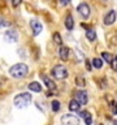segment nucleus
Here are the masks:
<instances>
[{
  "mask_svg": "<svg viewBox=\"0 0 117 125\" xmlns=\"http://www.w3.org/2000/svg\"><path fill=\"white\" fill-rule=\"evenodd\" d=\"M27 87H29L30 91H34V93H40V91H42V85L39 83V82H37V81L30 82Z\"/></svg>",
  "mask_w": 117,
  "mask_h": 125,
  "instance_id": "obj_13",
  "label": "nucleus"
},
{
  "mask_svg": "<svg viewBox=\"0 0 117 125\" xmlns=\"http://www.w3.org/2000/svg\"><path fill=\"white\" fill-rule=\"evenodd\" d=\"M76 99L78 100V103H79V104H87V102H88L87 93H86V91H77Z\"/></svg>",
  "mask_w": 117,
  "mask_h": 125,
  "instance_id": "obj_9",
  "label": "nucleus"
},
{
  "mask_svg": "<svg viewBox=\"0 0 117 125\" xmlns=\"http://www.w3.org/2000/svg\"><path fill=\"white\" fill-rule=\"evenodd\" d=\"M40 77H42L43 82H44V85H46L49 90H55V89H56V83L52 81V78H49L48 76H44V74H42Z\"/></svg>",
  "mask_w": 117,
  "mask_h": 125,
  "instance_id": "obj_11",
  "label": "nucleus"
},
{
  "mask_svg": "<svg viewBox=\"0 0 117 125\" xmlns=\"http://www.w3.org/2000/svg\"><path fill=\"white\" fill-rule=\"evenodd\" d=\"M52 76L56 78V80H65V78L69 76V73H68V69H66L64 65L58 64V65H55L52 68Z\"/></svg>",
  "mask_w": 117,
  "mask_h": 125,
  "instance_id": "obj_3",
  "label": "nucleus"
},
{
  "mask_svg": "<svg viewBox=\"0 0 117 125\" xmlns=\"http://www.w3.org/2000/svg\"><path fill=\"white\" fill-rule=\"evenodd\" d=\"M61 125H79V119L72 113H66L61 117Z\"/></svg>",
  "mask_w": 117,
  "mask_h": 125,
  "instance_id": "obj_4",
  "label": "nucleus"
},
{
  "mask_svg": "<svg viewBox=\"0 0 117 125\" xmlns=\"http://www.w3.org/2000/svg\"><path fill=\"white\" fill-rule=\"evenodd\" d=\"M111 66L113 70H117V56H113L112 61H111Z\"/></svg>",
  "mask_w": 117,
  "mask_h": 125,
  "instance_id": "obj_22",
  "label": "nucleus"
},
{
  "mask_svg": "<svg viewBox=\"0 0 117 125\" xmlns=\"http://www.w3.org/2000/svg\"><path fill=\"white\" fill-rule=\"evenodd\" d=\"M79 108H81V104L78 103L77 99H72L69 102V109L72 112H78V111H79Z\"/></svg>",
  "mask_w": 117,
  "mask_h": 125,
  "instance_id": "obj_14",
  "label": "nucleus"
},
{
  "mask_svg": "<svg viewBox=\"0 0 117 125\" xmlns=\"http://www.w3.org/2000/svg\"><path fill=\"white\" fill-rule=\"evenodd\" d=\"M4 41L7 43H16L18 41V33L14 29H8L4 33Z\"/></svg>",
  "mask_w": 117,
  "mask_h": 125,
  "instance_id": "obj_5",
  "label": "nucleus"
},
{
  "mask_svg": "<svg viewBox=\"0 0 117 125\" xmlns=\"http://www.w3.org/2000/svg\"><path fill=\"white\" fill-rule=\"evenodd\" d=\"M111 108H112V112L115 113V115H117V103H116V102L111 103Z\"/></svg>",
  "mask_w": 117,
  "mask_h": 125,
  "instance_id": "obj_23",
  "label": "nucleus"
},
{
  "mask_svg": "<svg viewBox=\"0 0 117 125\" xmlns=\"http://www.w3.org/2000/svg\"><path fill=\"white\" fill-rule=\"evenodd\" d=\"M30 27H31V30H33V35H34V37H38V35L42 33V30H43L42 22L39 21V20H37V18H33L30 21Z\"/></svg>",
  "mask_w": 117,
  "mask_h": 125,
  "instance_id": "obj_6",
  "label": "nucleus"
},
{
  "mask_svg": "<svg viewBox=\"0 0 117 125\" xmlns=\"http://www.w3.org/2000/svg\"><path fill=\"white\" fill-rule=\"evenodd\" d=\"M100 125H103V124H100Z\"/></svg>",
  "mask_w": 117,
  "mask_h": 125,
  "instance_id": "obj_29",
  "label": "nucleus"
},
{
  "mask_svg": "<svg viewBox=\"0 0 117 125\" xmlns=\"http://www.w3.org/2000/svg\"><path fill=\"white\" fill-rule=\"evenodd\" d=\"M69 53H70V50L68 47L65 46H60V48H58V56H60L61 60H68L69 59Z\"/></svg>",
  "mask_w": 117,
  "mask_h": 125,
  "instance_id": "obj_10",
  "label": "nucleus"
},
{
  "mask_svg": "<svg viewBox=\"0 0 117 125\" xmlns=\"http://www.w3.org/2000/svg\"><path fill=\"white\" fill-rule=\"evenodd\" d=\"M27 73H29V68H27L26 64H23V62H18V64H14L13 66H10L9 68V74L10 77L13 78H23L27 76Z\"/></svg>",
  "mask_w": 117,
  "mask_h": 125,
  "instance_id": "obj_1",
  "label": "nucleus"
},
{
  "mask_svg": "<svg viewBox=\"0 0 117 125\" xmlns=\"http://www.w3.org/2000/svg\"><path fill=\"white\" fill-rule=\"evenodd\" d=\"M79 116L82 117V119H85L86 125H91V124H92V117H91V113H90L88 111H82V112H79Z\"/></svg>",
  "mask_w": 117,
  "mask_h": 125,
  "instance_id": "obj_12",
  "label": "nucleus"
},
{
  "mask_svg": "<svg viewBox=\"0 0 117 125\" xmlns=\"http://www.w3.org/2000/svg\"><path fill=\"white\" fill-rule=\"evenodd\" d=\"M77 12L82 16V17H83V20L90 17V7L86 3H81L77 7Z\"/></svg>",
  "mask_w": 117,
  "mask_h": 125,
  "instance_id": "obj_8",
  "label": "nucleus"
},
{
  "mask_svg": "<svg viewBox=\"0 0 117 125\" xmlns=\"http://www.w3.org/2000/svg\"><path fill=\"white\" fill-rule=\"evenodd\" d=\"M33 100V96L31 94L29 93H21V94H17L13 99V103L17 108H26L27 105L31 103Z\"/></svg>",
  "mask_w": 117,
  "mask_h": 125,
  "instance_id": "obj_2",
  "label": "nucleus"
},
{
  "mask_svg": "<svg viewBox=\"0 0 117 125\" xmlns=\"http://www.w3.org/2000/svg\"><path fill=\"white\" fill-rule=\"evenodd\" d=\"M52 41L55 42V44H57V46H62V38H61L60 33H57V31L52 34Z\"/></svg>",
  "mask_w": 117,
  "mask_h": 125,
  "instance_id": "obj_16",
  "label": "nucleus"
},
{
  "mask_svg": "<svg viewBox=\"0 0 117 125\" xmlns=\"http://www.w3.org/2000/svg\"><path fill=\"white\" fill-rule=\"evenodd\" d=\"M76 85L78 87H85L86 86V80L82 76H77L76 77Z\"/></svg>",
  "mask_w": 117,
  "mask_h": 125,
  "instance_id": "obj_19",
  "label": "nucleus"
},
{
  "mask_svg": "<svg viewBox=\"0 0 117 125\" xmlns=\"http://www.w3.org/2000/svg\"><path fill=\"white\" fill-rule=\"evenodd\" d=\"M21 3H22V0H12V4H13V7H18Z\"/></svg>",
  "mask_w": 117,
  "mask_h": 125,
  "instance_id": "obj_25",
  "label": "nucleus"
},
{
  "mask_svg": "<svg viewBox=\"0 0 117 125\" xmlns=\"http://www.w3.org/2000/svg\"><path fill=\"white\" fill-rule=\"evenodd\" d=\"M4 25H7V23H5V22H4V21H3V20H1V18H0V26H4Z\"/></svg>",
  "mask_w": 117,
  "mask_h": 125,
  "instance_id": "obj_27",
  "label": "nucleus"
},
{
  "mask_svg": "<svg viewBox=\"0 0 117 125\" xmlns=\"http://www.w3.org/2000/svg\"><path fill=\"white\" fill-rule=\"evenodd\" d=\"M51 108H52L53 112H57L58 109H60V102H58V100H52V103H51Z\"/></svg>",
  "mask_w": 117,
  "mask_h": 125,
  "instance_id": "obj_21",
  "label": "nucleus"
},
{
  "mask_svg": "<svg viewBox=\"0 0 117 125\" xmlns=\"http://www.w3.org/2000/svg\"><path fill=\"white\" fill-rule=\"evenodd\" d=\"M58 1H60V4L62 7H65V5H68V4L70 3V0H58Z\"/></svg>",
  "mask_w": 117,
  "mask_h": 125,
  "instance_id": "obj_26",
  "label": "nucleus"
},
{
  "mask_svg": "<svg viewBox=\"0 0 117 125\" xmlns=\"http://www.w3.org/2000/svg\"><path fill=\"white\" fill-rule=\"evenodd\" d=\"M65 27L68 30H73V27H74V18H73L72 14H68L65 17Z\"/></svg>",
  "mask_w": 117,
  "mask_h": 125,
  "instance_id": "obj_15",
  "label": "nucleus"
},
{
  "mask_svg": "<svg viewBox=\"0 0 117 125\" xmlns=\"http://www.w3.org/2000/svg\"><path fill=\"white\" fill-rule=\"evenodd\" d=\"M101 57H103L104 61H107V62L111 64V61H112V59H113V55L109 53V52H103V53H101Z\"/></svg>",
  "mask_w": 117,
  "mask_h": 125,
  "instance_id": "obj_20",
  "label": "nucleus"
},
{
  "mask_svg": "<svg viewBox=\"0 0 117 125\" xmlns=\"http://www.w3.org/2000/svg\"><path fill=\"white\" fill-rule=\"evenodd\" d=\"M91 64L94 65V68L100 69L101 66H103V60H101V59H98V57H94L91 60Z\"/></svg>",
  "mask_w": 117,
  "mask_h": 125,
  "instance_id": "obj_18",
  "label": "nucleus"
},
{
  "mask_svg": "<svg viewBox=\"0 0 117 125\" xmlns=\"http://www.w3.org/2000/svg\"><path fill=\"white\" fill-rule=\"evenodd\" d=\"M85 64H86V69H87V70H88V72H90V70H91V69H92V65H91V61H90V60H85Z\"/></svg>",
  "mask_w": 117,
  "mask_h": 125,
  "instance_id": "obj_24",
  "label": "nucleus"
},
{
  "mask_svg": "<svg viewBox=\"0 0 117 125\" xmlns=\"http://www.w3.org/2000/svg\"><path fill=\"white\" fill-rule=\"evenodd\" d=\"M86 38H87L90 42H94V41L96 39V31L88 29L87 31H86Z\"/></svg>",
  "mask_w": 117,
  "mask_h": 125,
  "instance_id": "obj_17",
  "label": "nucleus"
},
{
  "mask_svg": "<svg viewBox=\"0 0 117 125\" xmlns=\"http://www.w3.org/2000/svg\"><path fill=\"white\" fill-rule=\"evenodd\" d=\"M117 20V12L116 10H109L107 14L104 16V25H107V26H109V25H113L115 23V21Z\"/></svg>",
  "mask_w": 117,
  "mask_h": 125,
  "instance_id": "obj_7",
  "label": "nucleus"
},
{
  "mask_svg": "<svg viewBox=\"0 0 117 125\" xmlns=\"http://www.w3.org/2000/svg\"><path fill=\"white\" fill-rule=\"evenodd\" d=\"M81 26H82V27H85V29H87V30H88V26H87V25H86V23H82V25H81Z\"/></svg>",
  "mask_w": 117,
  "mask_h": 125,
  "instance_id": "obj_28",
  "label": "nucleus"
}]
</instances>
